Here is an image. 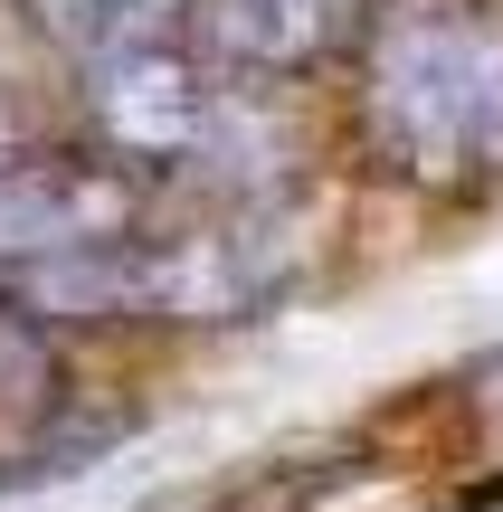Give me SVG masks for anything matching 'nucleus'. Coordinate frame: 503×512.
I'll return each mask as SVG.
<instances>
[{
  "label": "nucleus",
  "mask_w": 503,
  "mask_h": 512,
  "mask_svg": "<svg viewBox=\"0 0 503 512\" xmlns=\"http://www.w3.org/2000/svg\"><path fill=\"white\" fill-rule=\"evenodd\" d=\"M503 124V29L485 19H409L371 57V133L409 171H456L494 152Z\"/></svg>",
  "instance_id": "obj_1"
},
{
  "label": "nucleus",
  "mask_w": 503,
  "mask_h": 512,
  "mask_svg": "<svg viewBox=\"0 0 503 512\" xmlns=\"http://www.w3.org/2000/svg\"><path fill=\"white\" fill-rule=\"evenodd\" d=\"M95 114L124 152H190L209 143V86L181 67L171 48H105V76H95Z\"/></svg>",
  "instance_id": "obj_2"
},
{
  "label": "nucleus",
  "mask_w": 503,
  "mask_h": 512,
  "mask_svg": "<svg viewBox=\"0 0 503 512\" xmlns=\"http://www.w3.org/2000/svg\"><path fill=\"white\" fill-rule=\"evenodd\" d=\"M352 29V0H200V38L238 67H314Z\"/></svg>",
  "instance_id": "obj_3"
},
{
  "label": "nucleus",
  "mask_w": 503,
  "mask_h": 512,
  "mask_svg": "<svg viewBox=\"0 0 503 512\" xmlns=\"http://www.w3.org/2000/svg\"><path fill=\"white\" fill-rule=\"evenodd\" d=\"M48 10V29L57 38H76V48H133V38L152 29V10H171V0H38Z\"/></svg>",
  "instance_id": "obj_4"
},
{
  "label": "nucleus",
  "mask_w": 503,
  "mask_h": 512,
  "mask_svg": "<svg viewBox=\"0 0 503 512\" xmlns=\"http://www.w3.org/2000/svg\"><path fill=\"white\" fill-rule=\"evenodd\" d=\"M494 152H503V124H494Z\"/></svg>",
  "instance_id": "obj_5"
}]
</instances>
